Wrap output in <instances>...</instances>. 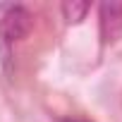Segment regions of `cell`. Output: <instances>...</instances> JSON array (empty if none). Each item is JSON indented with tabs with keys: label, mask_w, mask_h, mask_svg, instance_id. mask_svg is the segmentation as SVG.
Segmentation results:
<instances>
[{
	"label": "cell",
	"mask_w": 122,
	"mask_h": 122,
	"mask_svg": "<svg viewBox=\"0 0 122 122\" xmlns=\"http://www.w3.org/2000/svg\"><path fill=\"white\" fill-rule=\"evenodd\" d=\"M62 122H84V120H62Z\"/></svg>",
	"instance_id": "obj_4"
},
{
	"label": "cell",
	"mask_w": 122,
	"mask_h": 122,
	"mask_svg": "<svg viewBox=\"0 0 122 122\" xmlns=\"http://www.w3.org/2000/svg\"><path fill=\"white\" fill-rule=\"evenodd\" d=\"M89 3H81V0H67V3H62V17L67 24H79L86 12H89Z\"/></svg>",
	"instance_id": "obj_3"
},
{
	"label": "cell",
	"mask_w": 122,
	"mask_h": 122,
	"mask_svg": "<svg viewBox=\"0 0 122 122\" xmlns=\"http://www.w3.org/2000/svg\"><path fill=\"white\" fill-rule=\"evenodd\" d=\"M31 22H34L31 12L22 5H12L3 12V17H0V50H3L5 67H7V60H10V46L22 41L31 31Z\"/></svg>",
	"instance_id": "obj_1"
},
{
	"label": "cell",
	"mask_w": 122,
	"mask_h": 122,
	"mask_svg": "<svg viewBox=\"0 0 122 122\" xmlns=\"http://www.w3.org/2000/svg\"><path fill=\"white\" fill-rule=\"evenodd\" d=\"M98 31H101V43H115L122 36V3H101L98 5Z\"/></svg>",
	"instance_id": "obj_2"
}]
</instances>
